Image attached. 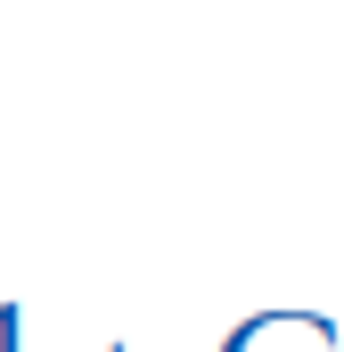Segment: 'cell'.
I'll list each match as a JSON object with an SVG mask.
<instances>
[{"mask_svg":"<svg viewBox=\"0 0 344 352\" xmlns=\"http://www.w3.org/2000/svg\"><path fill=\"white\" fill-rule=\"evenodd\" d=\"M0 352H17V311H0Z\"/></svg>","mask_w":344,"mask_h":352,"instance_id":"cell-1","label":"cell"}]
</instances>
